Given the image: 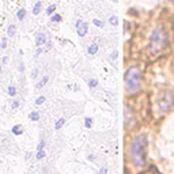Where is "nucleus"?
<instances>
[{
  "label": "nucleus",
  "instance_id": "f257e3e1",
  "mask_svg": "<svg viewBox=\"0 0 174 174\" xmlns=\"http://www.w3.org/2000/svg\"><path fill=\"white\" fill-rule=\"evenodd\" d=\"M167 33H166L165 27L158 25L154 27V30L150 34V40H148V49L151 54H158L159 52L163 50V48L167 44Z\"/></svg>",
  "mask_w": 174,
  "mask_h": 174
},
{
  "label": "nucleus",
  "instance_id": "f03ea898",
  "mask_svg": "<svg viewBox=\"0 0 174 174\" xmlns=\"http://www.w3.org/2000/svg\"><path fill=\"white\" fill-rule=\"evenodd\" d=\"M124 86L127 94H135L142 86V72L136 65L128 67L124 74Z\"/></svg>",
  "mask_w": 174,
  "mask_h": 174
},
{
  "label": "nucleus",
  "instance_id": "7ed1b4c3",
  "mask_svg": "<svg viewBox=\"0 0 174 174\" xmlns=\"http://www.w3.org/2000/svg\"><path fill=\"white\" fill-rule=\"evenodd\" d=\"M144 138L139 136L138 139H135L129 147V155L131 159L136 166H144L146 165V156H144Z\"/></svg>",
  "mask_w": 174,
  "mask_h": 174
},
{
  "label": "nucleus",
  "instance_id": "20e7f679",
  "mask_svg": "<svg viewBox=\"0 0 174 174\" xmlns=\"http://www.w3.org/2000/svg\"><path fill=\"white\" fill-rule=\"evenodd\" d=\"M76 26H78V34L80 37H83V36H86V33H87V25L86 23H82L80 21L76 23Z\"/></svg>",
  "mask_w": 174,
  "mask_h": 174
},
{
  "label": "nucleus",
  "instance_id": "39448f33",
  "mask_svg": "<svg viewBox=\"0 0 174 174\" xmlns=\"http://www.w3.org/2000/svg\"><path fill=\"white\" fill-rule=\"evenodd\" d=\"M46 42V36H45V33H38L36 37V45L37 46H42L45 45Z\"/></svg>",
  "mask_w": 174,
  "mask_h": 174
},
{
  "label": "nucleus",
  "instance_id": "423d86ee",
  "mask_svg": "<svg viewBox=\"0 0 174 174\" xmlns=\"http://www.w3.org/2000/svg\"><path fill=\"white\" fill-rule=\"evenodd\" d=\"M11 132H12L15 136H21V135L23 133V128H22V125H14L12 128H11Z\"/></svg>",
  "mask_w": 174,
  "mask_h": 174
},
{
  "label": "nucleus",
  "instance_id": "0eeeda50",
  "mask_svg": "<svg viewBox=\"0 0 174 174\" xmlns=\"http://www.w3.org/2000/svg\"><path fill=\"white\" fill-rule=\"evenodd\" d=\"M41 10H42V3L41 1H37V3L33 4V14L34 15H38L41 12Z\"/></svg>",
  "mask_w": 174,
  "mask_h": 174
},
{
  "label": "nucleus",
  "instance_id": "6e6552de",
  "mask_svg": "<svg viewBox=\"0 0 174 174\" xmlns=\"http://www.w3.org/2000/svg\"><path fill=\"white\" fill-rule=\"evenodd\" d=\"M29 118H30L31 121H38L40 120V113L37 112V110H33V112L29 114Z\"/></svg>",
  "mask_w": 174,
  "mask_h": 174
},
{
  "label": "nucleus",
  "instance_id": "1a4fd4ad",
  "mask_svg": "<svg viewBox=\"0 0 174 174\" xmlns=\"http://www.w3.org/2000/svg\"><path fill=\"white\" fill-rule=\"evenodd\" d=\"M65 124V118H58L57 121H56V124H54V129L58 131V129H61V127Z\"/></svg>",
  "mask_w": 174,
  "mask_h": 174
},
{
  "label": "nucleus",
  "instance_id": "9d476101",
  "mask_svg": "<svg viewBox=\"0 0 174 174\" xmlns=\"http://www.w3.org/2000/svg\"><path fill=\"white\" fill-rule=\"evenodd\" d=\"M48 80H49V76H44V78H42V79L37 83V89H41L42 86H45L46 83H48Z\"/></svg>",
  "mask_w": 174,
  "mask_h": 174
},
{
  "label": "nucleus",
  "instance_id": "9b49d317",
  "mask_svg": "<svg viewBox=\"0 0 174 174\" xmlns=\"http://www.w3.org/2000/svg\"><path fill=\"white\" fill-rule=\"evenodd\" d=\"M87 52H89V54H95L97 52H98V45L97 44H93L91 46H90L89 49H87Z\"/></svg>",
  "mask_w": 174,
  "mask_h": 174
},
{
  "label": "nucleus",
  "instance_id": "f8f14e48",
  "mask_svg": "<svg viewBox=\"0 0 174 174\" xmlns=\"http://www.w3.org/2000/svg\"><path fill=\"white\" fill-rule=\"evenodd\" d=\"M45 156H46V152H45V150H38V151H37V155H36L37 161H41V159H44Z\"/></svg>",
  "mask_w": 174,
  "mask_h": 174
},
{
  "label": "nucleus",
  "instance_id": "ddd939ff",
  "mask_svg": "<svg viewBox=\"0 0 174 174\" xmlns=\"http://www.w3.org/2000/svg\"><path fill=\"white\" fill-rule=\"evenodd\" d=\"M15 25H11V26H8V30H7V36L8 37H14L15 36Z\"/></svg>",
  "mask_w": 174,
  "mask_h": 174
},
{
  "label": "nucleus",
  "instance_id": "4468645a",
  "mask_svg": "<svg viewBox=\"0 0 174 174\" xmlns=\"http://www.w3.org/2000/svg\"><path fill=\"white\" fill-rule=\"evenodd\" d=\"M17 17H18L19 21L25 19V17H26V10H25V8H21V10L18 11V14H17Z\"/></svg>",
  "mask_w": 174,
  "mask_h": 174
},
{
  "label": "nucleus",
  "instance_id": "2eb2a0df",
  "mask_svg": "<svg viewBox=\"0 0 174 174\" xmlns=\"http://www.w3.org/2000/svg\"><path fill=\"white\" fill-rule=\"evenodd\" d=\"M85 127L90 129V128L93 127V118H90V117H86V118H85Z\"/></svg>",
  "mask_w": 174,
  "mask_h": 174
},
{
  "label": "nucleus",
  "instance_id": "dca6fc26",
  "mask_svg": "<svg viewBox=\"0 0 174 174\" xmlns=\"http://www.w3.org/2000/svg\"><path fill=\"white\" fill-rule=\"evenodd\" d=\"M8 95H11V97H15V95H17V89H15L14 86H10L8 87Z\"/></svg>",
  "mask_w": 174,
  "mask_h": 174
},
{
  "label": "nucleus",
  "instance_id": "f3484780",
  "mask_svg": "<svg viewBox=\"0 0 174 174\" xmlns=\"http://www.w3.org/2000/svg\"><path fill=\"white\" fill-rule=\"evenodd\" d=\"M54 11H56V6H54V4H52L50 7H48V8H46V14H48V15L53 14Z\"/></svg>",
  "mask_w": 174,
  "mask_h": 174
},
{
  "label": "nucleus",
  "instance_id": "a211bd4d",
  "mask_svg": "<svg viewBox=\"0 0 174 174\" xmlns=\"http://www.w3.org/2000/svg\"><path fill=\"white\" fill-rule=\"evenodd\" d=\"M44 102H45V97H44V95H40V97L36 99V105H42Z\"/></svg>",
  "mask_w": 174,
  "mask_h": 174
},
{
  "label": "nucleus",
  "instance_id": "6ab92c4d",
  "mask_svg": "<svg viewBox=\"0 0 174 174\" xmlns=\"http://www.w3.org/2000/svg\"><path fill=\"white\" fill-rule=\"evenodd\" d=\"M45 146H46V142H45V140H41L40 144L37 146V151H38V150H44Z\"/></svg>",
  "mask_w": 174,
  "mask_h": 174
},
{
  "label": "nucleus",
  "instance_id": "aec40b11",
  "mask_svg": "<svg viewBox=\"0 0 174 174\" xmlns=\"http://www.w3.org/2000/svg\"><path fill=\"white\" fill-rule=\"evenodd\" d=\"M97 85H98V80H95V79H91V80L89 82V86L91 87V89H94V87H97Z\"/></svg>",
  "mask_w": 174,
  "mask_h": 174
},
{
  "label": "nucleus",
  "instance_id": "412c9836",
  "mask_svg": "<svg viewBox=\"0 0 174 174\" xmlns=\"http://www.w3.org/2000/svg\"><path fill=\"white\" fill-rule=\"evenodd\" d=\"M52 21H56V22H61V17H60V15H58V14H54L53 15V18H52Z\"/></svg>",
  "mask_w": 174,
  "mask_h": 174
},
{
  "label": "nucleus",
  "instance_id": "4be33fe9",
  "mask_svg": "<svg viewBox=\"0 0 174 174\" xmlns=\"http://www.w3.org/2000/svg\"><path fill=\"white\" fill-rule=\"evenodd\" d=\"M87 159L91 161V162H95V161H97V155H95V154H90V155L87 156Z\"/></svg>",
  "mask_w": 174,
  "mask_h": 174
},
{
  "label": "nucleus",
  "instance_id": "5701e85b",
  "mask_svg": "<svg viewBox=\"0 0 174 174\" xmlns=\"http://www.w3.org/2000/svg\"><path fill=\"white\" fill-rule=\"evenodd\" d=\"M18 106H19V101H14L11 103V109H18Z\"/></svg>",
  "mask_w": 174,
  "mask_h": 174
},
{
  "label": "nucleus",
  "instance_id": "b1692460",
  "mask_svg": "<svg viewBox=\"0 0 174 174\" xmlns=\"http://www.w3.org/2000/svg\"><path fill=\"white\" fill-rule=\"evenodd\" d=\"M6 46H7V38H3V41H1V45H0V48H1V49H6Z\"/></svg>",
  "mask_w": 174,
  "mask_h": 174
},
{
  "label": "nucleus",
  "instance_id": "393cba45",
  "mask_svg": "<svg viewBox=\"0 0 174 174\" xmlns=\"http://www.w3.org/2000/svg\"><path fill=\"white\" fill-rule=\"evenodd\" d=\"M94 25H95V26H99V27H103V23L101 22V21H98V19H94Z\"/></svg>",
  "mask_w": 174,
  "mask_h": 174
},
{
  "label": "nucleus",
  "instance_id": "a878e982",
  "mask_svg": "<svg viewBox=\"0 0 174 174\" xmlns=\"http://www.w3.org/2000/svg\"><path fill=\"white\" fill-rule=\"evenodd\" d=\"M110 23H112L113 26H116L117 25V18L116 17H112V18H110Z\"/></svg>",
  "mask_w": 174,
  "mask_h": 174
},
{
  "label": "nucleus",
  "instance_id": "bb28decb",
  "mask_svg": "<svg viewBox=\"0 0 174 174\" xmlns=\"http://www.w3.org/2000/svg\"><path fill=\"white\" fill-rule=\"evenodd\" d=\"M37 74H38V69H37V68H34V69L31 71V76H33V78H37Z\"/></svg>",
  "mask_w": 174,
  "mask_h": 174
},
{
  "label": "nucleus",
  "instance_id": "cd10ccee",
  "mask_svg": "<svg viewBox=\"0 0 174 174\" xmlns=\"http://www.w3.org/2000/svg\"><path fill=\"white\" fill-rule=\"evenodd\" d=\"M98 174H107V169H106V167H102V169L99 170Z\"/></svg>",
  "mask_w": 174,
  "mask_h": 174
},
{
  "label": "nucleus",
  "instance_id": "c85d7f7f",
  "mask_svg": "<svg viewBox=\"0 0 174 174\" xmlns=\"http://www.w3.org/2000/svg\"><path fill=\"white\" fill-rule=\"evenodd\" d=\"M3 63H4V64H7V63H8V57H4V58H3Z\"/></svg>",
  "mask_w": 174,
  "mask_h": 174
},
{
  "label": "nucleus",
  "instance_id": "c756f323",
  "mask_svg": "<svg viewBox=\"0 0 174 174\" xmlns=\"http://www.w3.org/2000/svg\"><path fill=\"white\" fill-rule=\"evenodd\" d=\"M117 57V52H114V53L112 54V58H116Z\"/></svg>",
  "mask_w": 174,
  "mask_h": 174
},
{
  "label": "nucleus",
  "instance_id": "7c9ffc66",
  "mask_svg": "<svg viewBox=\"0 0 174 174\" xmlns=\"http://www.w3.org/2000/svg\"><path fill=\"white\" fill-rule=\"evenodd\" d=\"M0 74H1V65H0Z\"/></svg>",
  "mask_w": 174,
  "mask_h": 174
},
{
  "label": "nucleus",
  "instance_id": "2f4dec72",
  "mask_svg": "<svg viewBox=\"0 0 174 174\" xmlns=\"http://www.w3.org/2000/svg\"><path fill=\"white\" fill-rule=\"evenodd\" d=\"M171 3H173V4H174V0H171Z\"/></svg>",
  "mask_w": 174,
  "mask_h": 174
}]
</instances>
